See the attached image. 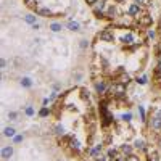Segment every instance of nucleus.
<instances>
[{
	"instance_id": "obj_1",
	"label": "nucleus",
	"mask_w": 161,
	"mask_h": 161,
	"mask_svg": "<svg viewBox=\"0 0 161 161\" xmlns=\"http://www.w3.org/2000/svg\"><path fill=\"white\" fill-rule=\"evenodd\" d=\"M110 92L113 93V97H124L126 95V85L124 84H119V82H115V84L110 87Z\"/></svg>"
},
{
	"instance_id": "obj_2",
	"label": "nucleus",
	"mask_w": 161,
	"mask_h": 161,
	"mask_svg": "<svg viewBox=\"0 0 161 161\" xmlns=\"http://www.w3.org/2000/svg\"><path fill=\"white\" fill-rule=\"evenodd\" d=\"M100 40H103V42H115V36H113V32L110 29H103L100 32Z\"/></svg>"
},
{
	"instance_id": "obj_3",
	"label": "nucleus",
	"mask_w": 161,
	"mask_h": 161,
	"mask_svg": "<svg viewBox=\"0 0 161 161\" xmlns=\"http://www.w3.org/2000/svg\"><path fill=\"white\" fill-rule=\"evenodd\" d=\"M34 8H36V15H39V16H50V15H52V10L47 8V7L36 5Z\"/></svg>"
},
{
	"instance_id": "obj_4",
	"label": "nucleus",
	"mask_w": 161,
	"mask_h": 161,
	"mask_svg": "<svg viewBox=\"0 0 161 161\" xmlns=\"http://www.w3.org/2000/svg\"><path fill=\"white\" fill-rule=\"evenodd\" d=\"M107 84H105V81H101V79H99V81H95V90H97V93H105L107 92Z\"/></svg>"
},
{
	"instance_id": "obj_5",
	"label": "nucleus",
	"mask_w": 161,
	"mask_h": 161,
	"mask_svg": "<svg viewBox=\"0 0 161 161\" xmlns=\"http://www.w3.org/2000/svg\"><path fill=\"white\" fill-rule=\"evenodd\" d=\"M139 13H140V5L132 3V5L129 7V16H139Z\"/></svg>"
},
{
	"instance_id": "obj_6",
	"label": "nucleus",
	"mask_w": 161,
	"mask_h": 161,
	"mask_svg": "<svg viewBox=\"0 0 161 161\" xmlns=\"http://www.w3.org/2000/svg\"><path fill=\"white\" fill-rule=\"evenodd\" d=\"M151 21H153V19H151L150 15H143V16H139V23H140L142 26H150Z\"/></svg>"
},
{
	"instance_id": "obj_7",
	"label": "nucleus",
	"mask_w": 161,
	"mask_h": 161,
	"mask_svg": "<svg viewBox=\"0 0 161 161\" xmlns=\"http://www.w3.org/2000/svg\"><path fill=\"white\" fill-rule=\"evenodd\" d=\"M69 147H71L74 151H79V150H81V143H79V140H77L76 137H71V139H69Z\"/></svg>"
},
{
	"instance_id": "obj_8",
	"label": "nucleus",
	"mask_w": 161,
	"mask_h": 161,
	"mask_svg": "<svg viewBox=\"0 0 161 161\" xmlns=\"http://www.w3.org/2000/svg\"><path fill=\"white\" fill-rule=\"evenodd\" d=\"M116 82H119V84H124V85H127L129 82H131V76L129 74H126V73H123L119 77L116 79Z\"/></svg>"
},
{
	"instance_id": "obj_9",
	"label": "nucleus",
	"mask_w": 161,
	"mask_h": 161,
	"mask_svg": "<svg viewBox=\"0 0 161 161\" xmlns=\"http://www.w3.org/2000/svg\"><path fill=\"white\" fill-rule=\"evenodd\" d=\"M123 44H124V45H131V44H134V34H131V32L124 34V36H123Z\"/></svg>"
},
{
	"instance_id": "obj_10",
	"label": "nucleus",
	"mask_w": 161,
	"mask_h": 161,
	"mask_svg": "<svg viewBox=\"0 0 161 161\" xmlns=\"http://www.w3.org/2000/svg\"><path fill=\"white\" fill-rule=\"evenodd\" d=\"M11 155H13V148L11 147H3L2 148V158L3 160H8Z\"/></svg>"
},
{
	"instance_id": "obj_11",
	"label": "nucleus",
	"mask_w": 161,
	"mask_h": 161,
	"mask_svg": "<svg viewBox=\"0 0 161 161\" xmlns=\"http://www.w3.org/2000/svg\"><path fill=\"white\" fill-rule=\"evenodd\" d=\"M68 29L73 31V32H77V31L81 29V24H79L77 21H69V23H68Z\"/></svg>"
},
{
	"instance_id": "obj_12",
	"label": "nucleus",
	"mask_w": 161,
	"mask_h": 161,
	"mask_svg": "<svg viewBox=\"0 0 161 161\" xmlns=\"http://www.w3.org/2000/svg\"><path fill=\"white\" fill-rule=\"evenodd\" d=\"M151 127L155 129V131L160 132V131H161V119H158L156 116L153 118V119H151Z\"/></svg>"
},
{
	"instance_id": "obj_13",
	"label": "nucleus",
	"mask_w": 161,
	"mask_h": 161,
	"mask_svg": "<svg viewBox=\"0 0 161 161\" xmlns=\"http://www.w3.org/2000/svg\"><path fill=\"white\" fill-rule=\"evenodd\" d=\"M100 153H101V145H97L95 148H92V150H90V155L95 156V158H100Z\"/></svg>"
},
{
	"instance_id": "obj_14",
	"label": "nucleus",
	"mask_w": 161,
	"mask_h": 161,
	"mask_svg": "<svg viewBox=\"0 0 161 161\" xmlns=\"http://www.w3.org/2000/svg\"><path fill=\"white\" fill-rule=\"evenodd\" d=\"M15 127H5L3 129V135L5 137H15Z\"/></svg>"
},
{
	"instance_id": "obj_15",
	"label": "nucleus",
	"mask_w": 161,
	"mask_h": 161,
	"mask_svg": "<svg viewBox=\"0 0 161 161\" xmlns=\"http://www.w3.org/2000/svg\"><path fill=\"white\" fill-rule=\"evenodd\" d=\"M121 151L123 153H126V155H132V147L131 145H127V143H124V145H121Z\"/></svg>"
},
{
	"instance_id": "obj_16",
	"label": "nucleus",
	"mask_w": 161,
	"mask_h": 161,
	"mask_svg": "<svg viewBox=\"0 0 161 161\" xmlns=\"http://www.w3.org/2000/svg\"><path fill=\"white\" fill-rule=\"evenodd\" d=\"M24 21L27 23V24H36V15H26L24 16Z\"/></svg>"
},
{
	"instance_id": "obj_17",
	"label": "nucleus",
	"mask_w": 161,
	"mask_h": 161,
	"mask_svg": "<svg viewBox=\"0 0 161 161\" xmlns=\"http://www.w3.org/2000/svg\"><path fill=\"white\" fill-rule=\"evenodd\" d=\"M50 29H52L53 32H60V31H61V24H60V23H52V24H50Z\"/></svg>"
},
{
	"instance_id": "obj_18",
	"label": "nucleus",
	"mask_w": 161,
	"mask_h": 161,
	"mask_svg": "<svg viewBox=\"0 0 161 161\" xmlns=\"http://www.w3.org/2000/svg\"><path fill=\"white\" fill-rule=\"evenodd\" d=\"M21 85H23V87H31V85H32V81H31L29 77H23V79H21Z\"/></svg>"
},
{
	"instance_id": "obj_19",
	"label": "nucleus",
	"mask_w": 161,
	"mask_h": 161,
	"mask_svg": "<svg viewBox=\"0 0 161 161\" xmlns=\"http://www.w3.org/2000/svg\"><path fill=\"white\" fill-rule=\"evenodd\" d=\"M134 147L139 148V150H143V148H145V142H143V140H135Z\"/></svg>"
},
{
	"instance_id": "obj_20",
	"label": "nucleus",
	"mask_w": 161,
	"mask_h": 161,
	"mask_svg": "<svg viewBox=\"0 0 161 161\" xmlns=\"http://www.w3.org/2000/svg\"><path fill=\"white\" fill-rule=\"evenodd\" d=\"M55 134L63 135V134H65V127H63V126H57V127H55Z\"/></svg>"
},
{
	"instance_id": "obj_21",
	"label": "nucleus",
	"mask_w": 161,
	"mask_h": 161,
	"mask_svg": "<svg viewBox=\"0 0 161 161\" xmlns=\"http://www.w3.org/2000/svg\"><path fill=\"white\" fill-rule=\"evenodd\" d=\"M148 161H161L158 158V155H156L155 151H150V156H148Z\"/></svg>"
},
{
	"instance_id": "obj_22",
	"label": "nucleus",
	"mask_w": 161,
	"mask_h": 161,
	"mask_svg": "<svg viewBox=\"0 0 161 161\" xmlns=\"http://www.w3.org/2000/svg\"><path fill=\"white\" fill-rule=\"evenodd\" d=\"M39 116L40 118H45V116H49V110H47V107H44L40 110V111H39Z\"/></svg>"
},
{
	"instance_id": "obj_23",
	"label": "nucleus",
	"mask_w": 161,
	"mask_h": 161,
	"mask_svg": "<svg viewBox=\"0 0 161 161\" xmlns=\"http://www.w3.org/2000/svg\"><path fill=\"white\" fill-rule=\"evenodd\" d=\"M24 113H26V116H32V115H34V108H32V107H26Z\"/></svg>"
},
{
	"instance_id": "obj_24",
	"label": "nucleus",
	"mask_w": 161,
	"mask_h": 161,
	"mask_svg": "<svg viewBox=\"0 0 161 161\" xmlns=\"http://www.w3.org/2000/svg\"><path fill=\"white\" fill-rule=\"evenodd\" d=\"M115 15H116L115 7H110V8H108V16H110V18H115Z\"/></svg>"
},
{
	"instance_id": "obj_25",
	"label": "nucleus",
	"mask_w": 161,
	"mask_h": 161,
	"mask_svg": "<svg viewBox=\"0 0 161 161\" xmlns=\"http://www.w3.org/2000/svg\"><path fill=\"white\" fill-rule=\"evenodd\" d=\"M8 118H10L11 121H16V118H18V113H16V111H10V113H8Z\"/></svg>"
},
{
	"instance_id": "obj_26",
	"label": "nucleus",
	"mask_w": 161,
	"mask_h": 161,
	"mask_svg": "<svg viewBox=\"0 0 161 161\" xmlns=\"http://www.w3.org/2000/svg\"><path fill=\"white\" fill-rule=\"evenodd\" d=\"M156 74L161 76V57L158 58V65H156Z\"/></svg>"
},
{
	"instance_id": "obj_27",
	"label": "nucleus",
	"mask_w": 161,
	"mask_h": 161,
	"mask_svg": "<svg viewBox=\"0 0 161 161\" xmlns=\"http://www.w3.org/2000/svg\"><path fill=\"white\" fill-rule=\"evenodd\" d=\"M108 158H111V160H115L116 158V150H108Z\"/></svg>"
},
{
	"instance_id": "obj_28",
	"label": "nucleus",
	"mask_w": 161,
	"mask_h": 161,
	"mask_svg": "<svg viewBox=\"0 0 161 161\" xmlns=\"http://www.w3.org/2000/svg\"><path fill=\"white\" fill-rule=\"evenodd\" d=\"M137 82H139L140 85H145V84H147V77H145V76H142V77H139V79H137Z\"/></svg>"
},
{
	"instance_id": "obj_29",
	"label": "nucleus",
	"mask_w": 161,
	"mask_h": 161,
	"mask_svg": "<svg viewBox=\"0 0 161 161\" xmlns=\"http://www.w3.org/2000/svg\"><path fill=\"white\" fill-rule=\"evenodd\" d=\"M87 47H89V42L85 40V39H84V40H81V49H87Z\"/></svg>"
},
{
	"instance_id": "obj_30",
	"label": "nucleus",
	"mask_w": 161,
	"mask_h": 161,
	"mask_svg": "<svg viewBox=\"0 0 161 161\" xmlns=\"http://www.w3.org/2000/svg\"><path fill=\"white\" fill-rule=\"evenodd\" d=\"M139 113H140V118H142V121H145V111L142 107H139Z\"/></svg>"
},
{
	"instance_id": "obj_31",
	"label": "nucleus",
	"mask_w": 161,
	"mask_h": 161,
	"mask_svg": "<svg viewBox=\"0 0 161 161\" xmlns=\"http://www.w3.org/2000/svg\"><path fill=\"white\" fill-rule=\"evenodd\" d=\"M15 143H19V142H23V135H15Z\"/></svg>"
},
{
	"instance_id": "obj_32",
	"label": "nucleus",
	"mask_w": 161,
	"mask_h": 161,
	"mask_svg": "<svg viewBox=\"0 0 161 161\" xmlns=\"http://www.w3.org/2000/svg\"><path fill=\"white\" fill-rule=\"evenodd\" d=\"M131 118H132L131 113H126V115H123V119L124 121H131Z\"/></svg>"
},
{
	"instance_id": "obj_33",
	"label": "nucleus",
	"mask_w": 161,
	"mask_h": 161,
	"mask_svg": "<svg viewBox=\"0 0 161 161\" xmlns=\"http://www.w3.org/2000/svg\"><path fill=\"white\" fill-rule=\"evenodd\" d=\"M135 3H137V5H148L147 0H135Z\"/></svg>"
},
{
	"instance_id": "obj_34",
	"label": "nucleus",
	"mask_w": 161,
	"mask_h": 161,
	"mask_svg": "<svg viewBox=\"0 0 161 161\" xmlns=\"http://www.w3.org/2000/svg\"><path fill=\"white\" fill-rule=\"evenodd\" d=\"M82 99H89V92L85 89H82Z\"/></svg>"
},
{
	"instance_id": "obj_35",
	"label": "nucleus",
	"mask_w": 161,
	"mask_h": 161,
	"mask_svg": "<svg viewBox=\"0 0 161 161\" xmlns=\"http://www.w3.org/2000/svg\"><path fill=\"white\" fill-rule=\"evenodd\" d=\"M85 2H87L89 5H93V3H97V2H99V0H85Z\"/></svg>"
},
{
	"instance_id": "obj_36",
	"label": "nucleus",
	"mask_w": 161,
	"mask_h": 161,
	"mask_svg": "<svg viewBox=\"0 0 161 161\" xmlns=\"http://www.w3.org/2000/svg\"><path fill=\"white\" fill-rule=\"evenodd\" d=\"M156 118H158V119H161V108L158 110V111H156Z\"/></svg>"
},
{
	"instance_id": "obj_37",
	"label": "nucleus",
	"mask_w": 161,
	"mask_h": 161,
	"mask_svg": "<svg viewBox=\"0 0 161 161\" xmlns=\"http://www.w3.org/2000/svg\"><path fill=\"white\" fill-rule=\"evenodd\" d=\"M5 65H7V61L2 58V61H0V66H2V68H5Z\"/></svg>"
},
{
	"instance_id": "obj_38",
	"label": "nucleus",
	"mask_w": 161,
	"mask_h": 161,
	"mask_svg": "<svg viewBox=\"0 0 161 161\" xmlns=\"http://www.w3.org/2000/svg\"><path fill=\"white\" fill-rule=\"evenodd\" d=\"M148 36H150V37L153 39V37H155V32H153V31H148Z\"/></svg>"
},
{
	"instance_id": "obj_39",
	"label": "nucleus",
	"mask_w": 161,
	"mask_h": 161,
	"mask_svg": "<svg viewBox=\"0 0 161 161\" xmlns=\"http://www.w3.org/2000/svg\"><path fill=\"white\" fill-rule=\"evenodd\" d=\"M115 2H116V3H123L124 0H115Z\"/></svg>"
}]
</instances>
